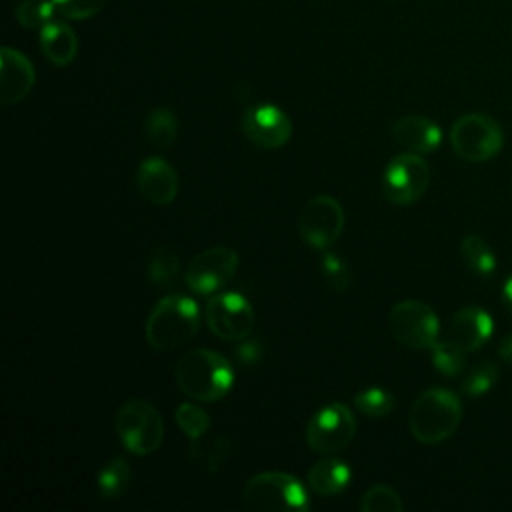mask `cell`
Wrapping results in <instances>:
<instances>
[{
  "label": "cell",
  "mask_w": 512,
  "mask_h": 512,
  "mask_svg": "<svg viewBox=\"0 0 512 512\" xmlns=\"http://www.w3.org/2000/svg\"><path fill=\"white\" fill-rule=\"evenodd\" d=\"M450 144L466 162H486L504 146L502 126L484 112L462 114L450 128Z\"/></svg>",
  "instance_id": "cell-6"
},
{
  "label": "cell",
  "mask_w": 512,
  "mask_h": 512,
  "mask_svg": "<svg viewBox=\"0 0 512 512\" xmlns=\"http://www.w3.org/2000/svg\"><path fill=\"white\" fill-rule=\"evenodd\" d=\"M494 332L492 316L480 306L460 308L448 324V340L458 344L464 352L482 348Z\"/></svg>",
  "instance_id": "cell-16"
},
{
  "label": "cell",
  "mask_w": 512,
  "mask_h": 512,
  "mask_svg": "<svg viewBox=\"0 0 512 512\" xmlns=\"http://www.w3.org/2000/svg\"><path fill=\"white\" fill-rule=\"evenodd\" d=\"M466 354L458 344H454L452 340H438L432 348H430V358L434 368L452 378L458 376L464 368H466Z\"/></svg>",
  "instance_id": "cell-23"
},
{
  "label": "cell",
  "mask_w": 512,
  "mask_h": 512,
  "mask_svg": "<svg viewBox=\"0 0 512 512\" xmlns=\"http://www.w3.org/2000/svg\"><path fill=\"white\" fill-rule=\"evenodd\" d=\"M130 480H132V468L128 466V462L124 458H112L100 468L96 476V486L102 498L114 500L128 490Z\"/></svg>",
  "instance_id": "cell-21"
},
{
  "label": "cell",
  "mask_w": 512,
  "mask_h": 512,
  "mask_svg": "<svg viewBox=\"0 0 512 512\" xmlns=\"http://www.w3.org/2000/svg\"><path fill=\"white\" fill-rule=\"evenodd\" d=\"M392 136L400 146L416 154H430L442 142L440 126L422 114H408L398 118L392 126Z\"/></svg>",
  "instance_id": "cell-17"
},
{
  "label": "cell",
  "mask_w": 512,
  "mask_h": 512,
  "mask_svg": "<svg viewBox=\"0 0 512 512\" xmlns=\"http://www.w3.org/2000/svg\"><path fill=\"white\" fill-rule=\"evenodd\" d=\"M342 230H344L342 204L328 194H318L310 198L300 210V216H298L300 238L316 250L330 248L340 238Z\"/></svg>",
  "instance_id": "cell-10"
},
{
  "label": "cell",
  "mask_w": 512,
  "mask_h": 512,
  "mask_svg": "<svg viewBox=\"0 0 512 512\" xmlns=\"http://www.w3.org/2000/svg\"><path fill=\"white\" fill-rule=\"evenodd\" d=\"M242 132L250 142L262 148H280L292 136V120L274 104L252 106L242 114Z\"/></svg>",
  "instance_id": "cell-13"
},
{
  "label": "cell",
  "mask_w": 512,
  "mask_h": 512,
  "mask_svg": "<svg viewBox=\"0 0 512 512\" xmlns=\"http://www.w3.org/2000/svg\"><path fill=\"white\" fill-rule=\"evenodd\" d=\"M238 264H240V256L234 248L212 246L198 252L190 260L184 272V282L192 292L200 296H208L218 292L222 286H226L234 278Z\"/></svg>",
  "instance_id": "cell-11"
},
{
  "label": "cell",
  "mask_w": 512,
  "mask_h": 512,
  "mask_svg": "<svg viewBox=\"0 0 512 512\" xmlns=\"http://www.w3.org/2000/svg\"><path fill=\"white\" fill-rule=\"evenodd\" d=\"M144 134L156 148H170L178 136V120L168 108H154L144 118Z\"/></svg>",
  "instance_id": "cell-22"
},
{
  "label": "cell",
  "mask_w": 512,
  "mask_h": 512,
  "mask_svg": "<svg viewBox=\"0 0 512 512\" xmlns=\"http://www.w3.org/2000/svg\"><path fill=\"white\" fill-rule=\"evenodd\" d=\"M56 10L68 20H88L102 12L106 0H52Z\"/></svg>",
  "instance_id": "cell-31"
},
{
  "label": "cell",
  "mask_w": 512,
  "mask_h": 512,
  "mask_svg": "<svg viewBox=\"0 0 512 512\" xmlns=\"http://www.w3.org/2000/svg\"><path fill=\"white\" fill-rule=\"evenodd\" d=\"M176 424L190 442H198L210 428V416L192 402H182L176 408Z\"/></svg>",
  "instance_id": "cell-27"
},
{
  "label": "cell",
  "mask_w": 512,
  "mask_h": 512,
  "mask_svg": "<svg viewBox=\"0 0 512 512\" xmlns=\"http://www.w3.org/2000/svg\"><path fill=\"white\" fill-rule=\"evenodd\" d=\"M462 420V402L448 388H428L410 406L408 428L422 444H438L450 438Z\"/></svg>",
  "instance_id": "cell-3"
},
{
  "label": "cell",
  "mask_w": 512,
  "mask_h": 512,
  "mask_svg": "<svg viewBox=\"0 0 512 512\" xmlns=\"http://www.w3.org/2000/svg\"><path fill=\"white\" fill-rule=\"evenodd\" d=\"M498 378H500V370H498L496 362L482 360L466 372V376L460 382V390L466 396H482L494 388Z\"/></svg>",
  "instance_id": "cell-24"
},
{
  "label": "cell",
  "mask_w": 512,
  "mask_h": 512,
  "mask_svg": "<svg viewBox=\"0 0 512 512\" xmlns=\"http://www.w3.org/2000/svg\"><path fill=\"white\" fill-rule=\"evenodd\" d=\"M430 184V166L416 152L394 156L382 174V192L388 202L406 206L420 200Z\"/></svg>",
  "instance_id": "cell-8"
},
{
  "label": "cell",
  "mask_w": 512,
  "mask_h": 512,
  "mask_svg": "<svg viewBox=\"0 0 512 512\" xmlns=\"http://www.w3.org/2000/svg\"><path fill=\"white\" fill-rule=\"evenodd\" d=\"M180 272L178 256L172 248H160L148 262V278L160 288H172Z\"/></svg>",
  "instance_id": "cell-25"
},
{
  "label": "cell",
  "mask_w": 512,
  "mask_h": 512,
  "mask_svg": "<svg viewBox=\"0 0 512 512\" xmlns=\"http://www.w3.org/2000/svg\"><path fill=\"white\" fill-rule=\"evenodd\" d=\"M498 356L500 360L512 368V332L506 334L498 344Z\"/></svg>",
  "instance_id": "cell-33"
},
{
  "label": "cell",
  "mask_w": 512,
  "mask_h": 512,
  "mask_svg": "<svg viewBox=\"0 0 512 512\" xmlns=\"http://www.w3.org/2000/svg\"><path fill=\"white\" fill-rule=\"evenodd\" d=\"M502 302H504L506 310L512 314V274L506 278V282L502 286Z\"/></svg>",
  "instance_id": "cell-34"
},
{
  "label": "cell",
  "mask_w": 512,
  "mask_h": 512,
  "mask_svg": "<svg viewBox=\"0 0 512 512\" xmlns=\"http://www.w3.org/2000/svg\"><path fill=\"white\" fill-rule=\"evenodd\" d=\"M34 80L36 72L30 60L22 52L4 46L0 50V102L4 106L22 102L30 94Z\"/></svg>",
  "instance_id": "cell-14"
},
{
  "label": "cell",
  "mask_w": 512,
  "mask_h": 512,
  "mask_svg": "<svg viewBox=\"0 0 512 512\" xmlns=\"http://www.w3.org/2000/svg\"><path fill=\"white\" fill-rule=\"evenodd\" d=\"M200 328V308L196 300L184 294H166L160 298L146 320V342L158 350H174L188 344Z\"/></svg>",
  "instance_id": "cell-2"
},
{
  "label": "cell",
  "mask_w": 512,
  "mask_h": 512,
  "mask_svg": "<svg viewBox=\"0 0 512 512\" xmlns=\"http://www.w3.org/2000/svg\"><path fill=\"white\" fill-rule=\"evenodd\" d=\"M356 434V420L344 402H332L312 414L306 426V442L320 454L346 448Z\"/></svg>",
  "instance_id": "cell-9"
},
{
  "label": "cell",
  "mask_w": 512,
  "mask_h": 512,
  "mask_svg": "<svg viewBox=\"0 0 512 512\" xmlns=\"http://www.w3.org/2000/svg\"><path fill=\"white\" fill-rule=\"evenodd\" d=\"M460 254L468 270L476 276L488 278L496 270V256L488 242L476 234H466L460 240Z\"/></svg>",
  "instance_id": "cell-20"
},
{
  "label": "cell",
  "mask_w": 512,
  "mask_h": 512,
  "mask_svg": "<svg viewBox=\"0 0 512 512\" xmlns=\"http://www.w3.org/2000/svg\"><path fill=\"white\" fill-rule=\"evenodd\" d=\"M136 186L148 202L156 206H166L178 194V174L164 158L150 156L138 166Z\"/></svg>",
  "instance_id": "cell-15"
},
{
  "label": "cell",
  "mask_w": 512,
  "mask_h": 512,
  "mask_svg": "<svg viewBox=\"0 0 512 512\" xmlns=\"http://www.w3.org/2000/svg\"><path fill=\"white\" fill-rule=\"evenodd\" d=\"M54 10L52 0H20L14 16L26 30H42L52 20Z\"/></svg>",
  "instance_id": "cell-28"
},
{
  "label": "cell",
  "mask_w": 512,
  "mask_h": 512,
  "mask_svg": "<svg viewBox=\"0 0 512 512\" xmlns=\"http://www.w3.org/2000/svg\"><path fill=\"white\" fill-rule=\"evenodd\" d=\"M174 378L178 388L198 402H218L234 384V370L228 358L216 350L194 348L184 352L176 366Z\"/></svg>",
  "instance_id": "cell-1"
},
{
  "label": "cell",
  "mask_w": 512,
  "mask_h": 512,
  "mask_svg": "<svg viewBox=\"0 0 512 512\" xmlns=\"http://www.w3.org/2000/svg\"><path fill=\"white\" fill-rule=\"evenodd\" d=\"M352 470L344 460L324 458L310 466L306 482L318 496H334L342 492L350 482Z\"/></svg>",
  "instance_id": "cell-19"
},
{
  "label": "cell",
  "mask_w": 512,
  "mask_h": 512,
  "mask_svg": "<svg viewBox=\"0 0 512 512\" xmlns=\"http://www.w3.org/2000/svg\"><path fill=\"white\" fill-rule=\"evenodd\" d=\"M388 328L396 342L410 350H430L438 342L436 312L420 300H402L388 314Z\"/></svg>",
  "instance_id": "cell-7"
},
{
  "label": "cell",
  "mask_w": 512,
  "mask_h": 512,
  "mask_svg": "<svg viewBox=\"0 0 512 512\" xmlns=\"http://www.w3.org/2000/svg\"><path fill=\"white\" fill-rule=\"evenodd\" d=\"M240 502L250 512H306L310 498L304 484L278 470L250 476L240 492Z\"/></svg>",
  "instance_id": "cell-4"
},
{
  "label": "cell",
  "mask_w": 512,
  "mask_h": 512,
  "mask_svg": "<svg viewBox=\"0 0 512 512\" xmlns=\"http://www.w3.org/2000/svg\"><path fill=\"white\" fill-rule=\"evenodd\" d=\"M114 430L122 446L136 456L156 452L164 438V422L160 412L140 398L126 400L114 418Z\"/></svg>",
  "instance_id": "cell-5"
},
{
  "label": "cell",
  "mask_w": 512,
  "mask_h": 512,
  "mask_svg": "<svg viewBox=\"0 0 512 512\" xmlns=\"http://www.w3.org/2000/svg\"><path fill=\"white\" fill-rule=\"evenodd\" d=\"M204 318L210 332L220 340H246L256 322L252 304L238 292L214 294L206 302Z\"/></svg>",
  "instance_id": "cell-12"
},
{
  "label": "cell",
  "mask_w": 512,
  "mask_h": 512,
  "mask_svg": "<svg viewBox=\"0 0 512 512\" xmlns=\"http://www.w3.org/2000/svg\"><path fill=\"white\" fill-rule=\"evenodd\" d=\"M362 512H402L404 504L400 500V494L386 486V484H374L370 486L362 500H360Z\"/></svg>",
  "instance_id": "cell-29"
},
{
  "label": "cell",
  "mask_w": 512,
  "mask_h": 512,
  "mask_svg": "<svg viewBox=\"0 0 512 512\" xmlns=\"http://www.w3.org/2000/svg\"><path fill=\"white\" fill-rule=\"evenodd\" d=\"M236 356L244 364H254L260 358V344L258 342H242L236 348Z\"/></svg>",
  "instance_id": "cell-32"
},
{
  "label": "cell",
  "mask_w": 512,
  "mask_h": 512,
  "mask_svg": "<svg viewBox=\"0 0 512 512\" xmlns=\"http://www.w3.org/2000/svg\"><path fill=\"white\" fill-rule=\"evenodd\" d=\"M352 402L354 408L368 418H384L394 410V396L380 386H372L358 392Z\"/></svg>",
  "instance_id": "cell-26"
},
{
  "label": "cell",
  "mask_w": 512,
  "mask_h": 512,
  "mask_svg": "<svg viewBox=\"0 0 512 512\" xmlns=\"http://www.w3.org/2000/svg\"><path fill=\"white\" fill-rule=\"evenodd\" d=\"M320 272L326 280V284L336 292H346L352 282V274L348 264L334 252H326L320 258Z\"/></svg>",
  "instance_id": "cell-30"
},
{
  "label": "cell",
  "mask_w": 512,
  "mask_h": 512,
  "mask_svg": "<svg viewBox=\"0 0 512 512\" xmlns=\"http://www.w3.org/2000/svg\"><path fill=\"white\" fill-rule=\"evenodd\" d=\"M40 48L54 66H68L78 54L76 32L64 22L50 20L40 30Z\"/></svg>",
  "instance_id": "cell-18"
}]
</instances>
